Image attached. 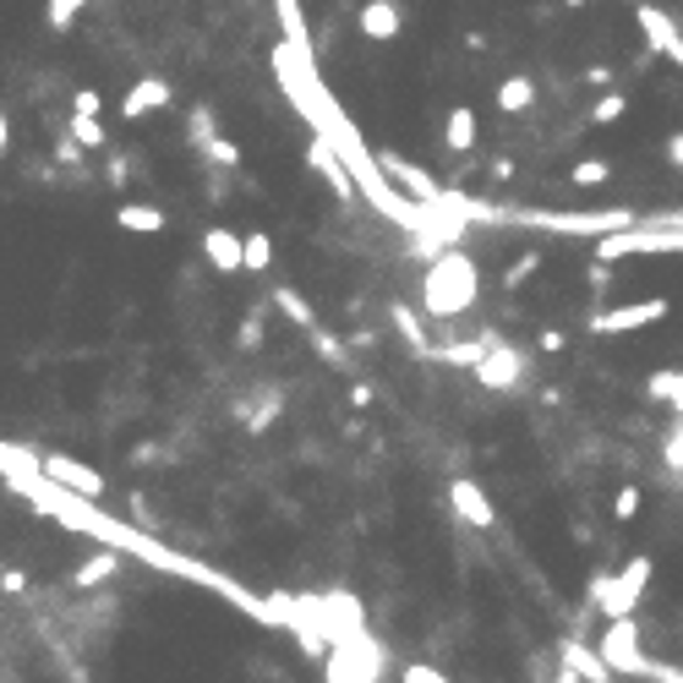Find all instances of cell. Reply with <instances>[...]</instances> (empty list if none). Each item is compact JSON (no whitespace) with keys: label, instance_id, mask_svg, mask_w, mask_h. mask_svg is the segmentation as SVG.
<instances>
[{"label":"cell","instance_id":"cell-25","mask_svg":"<svg viewBox=\"0 0 683 683\" xmlns=\"http://www.w3.org/2000/svg\"><path fill=\"white\" fill-rule=\"evenodd\" d=\"M83 7H88V0H45V23L61 34V28H72L83 17Z\"/></svg>","mask_w":683,"mask_h":683},{"label":"cell","instance_id":"cell-38","mask_svg":"<svg viewBox=\"0 0 683 683\" xmlns=\"http://www.w3.org/2000/svg\"><path fill=\"white\" fill-rule=\"evenodd\" d=\"M536 263H541V257H520V263L509 268V290H514V284H525V279L536 273Z\"/></svg>","mask_w":683,"mask_h":683},{"label":"cell","instance_id":"cell-23","mask_svg":"<svg viewBox=\"0 0 683 683\" xmlns=\"http://www.w3.org/2000/svg\"><path fill=\"white\" fill-rule=\"evenodd\" d=\"M66 137L77 143V154H83V148L94 154V148H105V121H94V115H72V121H66Z\"/></svg>","mask_w":683,"mask_h":683},{"label":"cell","instance_id":"cell-5","mask_svg":"<svg viewBox=\"0 0 683 683\" xmlns=\"http://www.w3.org/2000/svg\"><path fill=\"white\" fill-rule=\"evenodd\" d=\"M590 650L601 656V667H607L612 678H639V683H645V672H650V656L639 650V623H634V618L607 623Z\"/></svg>","mask_w":683,"mask_h":683},{"label":"cell","instance_id":"cell-17","mask_svg":"<svg viewBox=\"0 0 683 683\" xmlns=\"http://www.w3.org/2000/svg\"><path fill=\"white\" fill-rule=\"evenodd\" d=\"M115 224H121L126 235H159L170 219H164V208H154V203H121V208H115Z\"/></svg>","mask_w":683,"mask_h":683},{"label":"cell","instance_id":"cell-27","mask_svg":"<svg viewBox=\"0 0 683 683\" xmlns=\"http://www.w3.org/2000/svg\"><path fill=\"white\" fill-rule=\"evenodd\" d=\"M279 411H284V394L273 389V394H263V405H257V411H246V416H241V427H246V432H263Z\"/></svg>","mask_w":683,"mask_h":683},{"label":"cell","instance_id":"cell-30","mask_svg":"<svg viewBox=\"0 0 683 683\" xmlns=\"http://www.w3.org/2000/svg\"><path fill=\"white\" fill-rule=\"evenodd\" d=\"M235 345H241L246 356H252V351H263V312H252V317L235 328Z\"/></svg>","mask_w":683,"mask_h":683},{"label":"cell","instance_id":"cell-35","mask_svg":"<svg viewBox=\"0 0 683 683\" xmlns=\"http://www.w3.org/2000/svg\"><path fill=\"white\" fill-rule=\"evenodd\" d=\"M645 683H683V667H667V661H656V656H650V672H645Z\"/></svg>","mask_w":683,"mask_h":683},{"label":"cell","instance_id":"cell-37","mask_svg":"<svg viewBox=\"0 0 683 683\" xmlns=\"http://www.w3.org/2000/svg\"><path fill=\"white\" fill-rule=\"evenodd\" d=\"M72 110H77V115H94V121H99V94H94V88H77Z\"/></svg>","mask_w":683,"mask_h":683},{"label":"cell","instance_id":"cell-31","mask_svg":"<svg viewBox=\"0 0 683 683\" xmlns=\"http://www.w3.org/2000/svg\"><path fill=\"white\" fill-rule=\"evenodd\" d=\"M639 503H645V498H639V487H634V481H629V487H618V498H612V520H623V525H629V520L639 514Z\"/></svg>","mask_w":683,"mask_h":683},{"label":"cell","instance_id":"cell-9","mask_svg":"<svg viewBox=\"0 0 683 683\" xmlns=\"http://www.w3.org/2000/svg\"><path fill=\"white\" fill-rule=\"evenodd\" d=\"M634 23H639L645 45H650L656 56H667V61L683 72V34H678V23H672L661 7H650V0H639V7H634Z\"/></svg>","mask_w":683,"mask_h":683},{"label":"cell","instance_id":"cell-11","mask_svg":"<svg viewBox=\"0 0 683 683\" xmlns=\"http://www.w3.org/2000/svg\"><path fill=\"white\" fill-rule=\"evenodd\" d=\"M378 164H383V181H389V186H400V192H411L422 208L443 203V186H438V181H432L422 164H411V159H400V154H383Z\"/></svg>","mask_w":683,"mask_h":683},{"label":"cell","instance_id":"cell-1","mask_svg":"<svg viewBox=\"0 0 683 683\" xmlns=\"http://www.w3.org/2000/svg\"><path fill=\"white\" fill-rule=\"evenodd\" d=\"M476 295H481V268H476L471 252L449 246V252H438L427 263V279H422L427 317H465L476 306Z\"/></svg>","mask_w":683,"mask_h":683},{"label":"cell","instance_id":"cell-32","mask_svg":"<svg viewBox=\"0 0 683 683\" xmlns=\"http://www.w3.org/2000/svg\"><path fill=\"white\" fill-rule=\"evenodd\" d=\"M312 351H317L322 362H333V367H345V351H339V339L322 333V328H312Z\"/></svg>","mask_w":683,"mask_h":683},{"label":"cell","instance_id":"cell-6","mask_svg":"<svg viewBox=\"0 0 683 683\" xmlns=\"http://www.w3.org/2000/svg\"><path fill=\"white\" fill-rule=\"evenodd\" d=\"M39 481L56 487V492H72L77 503H99V498H105V476H99L94 465L72 460V454H45V460H39Z\"/></svg>","mask_w":683,"mask_h":683},{"label":"cell","instance_id":"cell-16","mask_svg":"<svg viewBox=\"0 0 683 683\" xmlns=\"http://www.w3.org/2000/svg\"><path fill=\"white\" fill-rule=\"evenodd\" d=\"M563 672H569V678H580V683H612V672L601 667V656H596L590 645H580V639H569V645H563Z\"/></svg>","mask_w":683,"mask_h":683},{"label":"cell","instance_id":"cell-45","mask_svg":"<svg viewBox=\"0 0 683 683\" xmlns=\"http://www.w3.org/2000/svg\"><path fill=\"white\" fill-rule=\"evenodd\" d=\"M563 7H590V0H563Z\"/></svg>","mask_w":683,"mask_h":683},{"label":"cell","instance_id":"cell-19","mask_svg":"<svg viewBox=\"0 0 683 683\" xmlns=\"http://www.w3.org/2000/svg\"><path fill=\"white\" fill-rule=\"evenodd\" d=\"M115 574H121V552H110V547H105V552H94L83 569H72V585H77V590H88V585L115 580Z\"/></svg>","mask_w":683,"mask_h":683},{"label":"cell","instance_id":"cell-28","mask_svg":"<svg viewBox=\"0 0 683 683\" xmlns=\"http://www.w3.org/2000/svg\"><path fill=\"white\" fill-rule=\"evenodd\" d=\"M623 110H629V94H618V88H612V94H601V99H596V110H590V126H607V121H618Z\"/></svg>","mask_w":683,"mask_h":683},{"label":"cell","instance_id":"cell-18","mask_svg":"<svg viewBox=\"0 0 683 683\" xmlns=\"http://www.w3.org/2000/svg\"><path fill=\"white\" fill-rule=\"evenodd\" d=\"M530 105H536V83H530V77L514 72V77L498 83V110H503V115H525Z\"/></svg>","mask_w":683,"mask_h":683},{"label":"cell","instance_id":"cell-12","mask_svg":"<svg viewBox=\"0 0 683 683\" xmlns=\"http://www.w3.org/2000/svg\"><path fill=\"white\" fill-rule=\"evenodd\" d=\"M356 28H362V39H373V45H394L400 28H405L400 0H367V7L356 12Z\"/></svg>","mask_w":683,"mask_h":683},{"label":"cell","instance_id":"cell-26","mask_svg":"<svg viewBox=\"0 0 683 683\" xmlns=\"http://www.w3.org/2000/svg\"><path fill=\"white\" fill-rule=\"evenodd\" d=\"M569 181H574V186H607V181H612V164H607V159H580V164L569 170Z\"/></svg>","mask_w":683,"mask_h":683},{"label":"cell","instance_id":"cell-24","mask_svg":"<svg viewBox=\"0 0 683 683\" xmlns=\"http://www.w3.org/2000/svg\"><path fill=\"white\" fill-rule=\"evenodd\" d=\"M389 317H394V328H400V333L411 339V351H422V356H432V339L422 333V317H416L411 306H400V301H394V312H389Z\"/></svg>","mask_w":683,"mask_h":683},{"label":"cell","instance_id":"cell-44","mask_svg":"<svg viewBox=\"0 0 683 683\" xmlns=\"http://www.w3.org/2000/svg\"><path fill=\"white\" fill-rule=\"evenodd\" d=\"M667 159L683 170V132H678V137H667Z\"/></svg>","mask_w":683,"mask_h":683},{"label":"cell","instance_id":"cell-40","mask_svg":"<svg viewBox=\"0 0 683 683\" xmlns=\"http://www.w3.org/2000/svg\"><path fill=\"white\" fill-rule=\"evenodd\" d=\"M667 460H672V471H683V427H672V438H667Z\"/></svg>","mask_w":683,"mask_h":683},{"label":"cell","instance_id":"cell-4","mask_svg":"<svg viewBox=\"0 0 683 683\" xmlns=\"http://www.w3.org/2000/svg\"><path fill=\"white\" fill-rule=\"evenodd\" d=\"M378 672H383L378 639L351 634V639H333V645H328V661H322V678H328V683H378Z\"/></svg>","mask_w":683,"mask_h":683},{"label":"cell","instance_id":"cell-42","mask_svg":"<svg viewBox=\"0 0 683 683\" xmlns=\"http://www.w3.org/2000/svg\"><path fill=\"white\" fill-rule=\"evenodd\" d=\"M373 400H378V394H373V383H351V405H356V411H367Z\"/></svg>","mask_w":683,"mask_h":683},{"label":"cell","instance_id":"cell-13","mask_svg":"<svg viewBox=\"0 0 683 683\" xmlns=\"http://www.w3.org/2000/svg\"><path fill=\"white\" fill-rule=\"evenodd\" d=\"M306 164H312V170H317V175H322V181L333 186V197H339V203H351V197H356V175L345 170V159H339V148H328L322 137H317V143L306 148Z\"/></svg>","mask_w":683,"mask_h":683},{"label":"cell","instance_id":"cell-14","mask_svg":"<svg viewBox=\"0 0 683 683\" xmlns=\"http://www.w3.org/2000/svg\"><path fill=\"white\" fill-rule=\"evenodd\" d=\"M170 99H175V88H170L164 77H137V83L126 88V99H121V115H126V121H143V115L164 110Z\"/></svg>","mask_w":683,"mask_h":683},{"label":"cell","instance_id":"cell-43","mask_svg":"<svg viewBox=\"0 0 683 683\" xmlns=\"http://www.w3.org/2000/svg\"><path fill=\"white\" fill-rule=\"evenodd\" d=\"M585 83H590V88H607V83H612V72H607V66H590V72H585Z\"/></svg>","mask_w":683,"mask_h":683},{"label":"cell","instance_id":"cell-7","mask_svg":"<svg viewBox=\"0 0 683 683\" xmlns=\"http://www.w3.org/2000/svg\"><path fill=\"white\" fill-rule=\"evenodd\" d=\"M476 383L492 389V394H514L525 383V351H514L509 339H492V345L481 351V362H476Z\"/></svg>","mask_w":683,"mask_h":683},{"label":"cell","instance_id":"cell-15","mask_svg":"<svg viewBox=\"0 0 683 683\" xmlns=\"http://www.w3.org/2000/svg\"><path fill=\"white\" fill-rule=\"evenodd\" d=\"M203 257H208L214 273H241V235L224 230V224L203 230Z\"/></svg>","mask_w":683,"mask_h":683},{"label":"cell","instance_id":"cell-29","mask_svg":"<svg viewBox=\"0 0 683 683\" xmlns=\"http://www.w3.org/2000/svg\"><path fill=\"white\" fill-rule=\"evenodd\" d=\"M186 126H192V143H197V148H208V143L219 137V126H214V110H203V105L186 115Z\"/></svg>","mask_w":683,"mask_h":683},{"label":"cell","instance_id":"cell-39","mask_svg":"<svg viewBox=\"0 0 683 683\" xmlns=\"http://www.w3.org/2000/svg\"><path fill=\"white\" fill-rule=\"evenodd\" d=\"M487 175H492V181L503 186V181H514L520 170H514V159H492V164H487Z\"/></svg>","mask_w":683,"mask_h":683},{"label":"cell","instance_id":"cell-3","mask_svg":"<svg viewBox=\"0 0 683 683\" xmlns=\"http://www.w3.org/2000/svg\"><path fill=\"white\" fill-rule=\"evenodd\" d=\"M514 224H541V230H558V235H590V241H607V235H623L639 224L634 208H596V214H509Z\"/></svg>","mask_w":683,"mask_h":683},{"label":"cell","instance_id":"cell-36","mask_svg":"<svg viewBox=\"0 0 683 683\" xmlns=\"http://www.w3.org/2000/svg\"><path fill=\"white\" fill-rule=\"evenodd\" d=\"M536 345H541L547 356H558V351H569V333H563V328H547V333L536 339Z\"/></svg>","mask_w":683,"mask_h":683},{"label":"cell","instance_id":"cell-33","mask_svg":"<svg viewBox=\"0 0 683 683\" xmlns=\"http://www.w3.org/2000/svg\"><path fill=\"white\" fill-rule=\"evenodd\" d=\"M203 154H208V159H214V164H224V170H235V164H241V148H235V143H230V137H214V143H208V148H203Z\"/></svg>","mask_w":683,"mask_h":683},{"label":"cell","instance_id":"cell-22","mask_svg":"<svg viewBox=\"0 0 683 683\" xmlns=\"http://www.w3.org/2000/svg\"><path fill=\"white\" fill-rule=\"evenodd\" d=\"M268 263H273V241H268V230L241 235V273H263Z\"/></svg>","mask_w":683,"mask_h":683},{"label":"cell","instance_id":"cell-2","mask_svg":"<svg viewBox=\"0 0 683 683\" xmlns=\"http://www.w3.org/2000/svg\"><path fill=\"white\" fill-rule=\"evenodd\" d=\"M650 574H656V563H650L645 552H639V558H629L623 569L596 574V585H590V607H601V612H607V623L634 618V607H639V596H645Z\"/></svg>","mask_w":683,"mask_h":683},{"label":"cell","instance_id":"cell-21","mask_svg":"<svg viewBox=\"0 0 683 683\" xmlns=\"http://www.w3.org/2000/svg\"><path fill=\"white\" fill-rule=\"evenodd\" d=\"M268 301H273V306H279V312H284V317H290L295 328H306V333L317 328V312L306 306V295H301V290H290V284H279V290H273Z\"/></svg>","mask_w":683,"mask_h":683},{"label":"cell","instance_id":"cell-10","mask_svg":"<svg viewBox=\"0 0 683 683\" xmlns=\"http://www.w3.org/2000/svg\"><path fill=\"white\" fill-rule=\"evenodd\" d=\"M449 509H454L471 530H492V525H498V509H492V498L481 492L476 476H454V481H449Z\"/></svg>","mask_w":683,"mask_h":683},{"label":"cell","instance_id":"cell-41","mask_svg":"<svg viewBox=\"0 0 683 683\" xmlns=\"http://www.w3.org/2000/svg\"><path fill=\"white\" fill-rule=\"evenodd\" d=\"M0 585H7L12 596H23V590H28V574H23V569H7V574H0Z\"/></svg>","mask_w":683,"mask_h":683},{"label":"cell","instance_id":"cell-8","mask_svg":"<svg viewBox=\"0 0 683 683\" xmlns=\"http://www.w3.org/2000/svg\"><path fill=\"white\" fill-rule=\"evenodd\" d=\"M667 306L672 301H661V295H650V301H618V306H601L596 317H590V333H634V328H650V322H661L667 317Z\"/></svg>","mask_w":683,"mask_h":683},{"label":"cell","instance_id":"cell-34","mask_svg":"<svg viewBox=\"0 0 683 683\" xmlns=\"http://www.w3.org/2000/svg\"><path fill=\"white\" fill-rule=\"evenodd\" d=\"M400 683H449L438 667H427V661H405L400 667Z\"/></svg>","mask_w":683,"mask_h":683},{"label":"cell","instance_id":"cell-20","mask_svg":"<svg viewBox=\"0 0 683 683\" xmlns=\"http://www.w3.org/2000/svg\"><path fill=\"white\" fill-rule=\"evenodd\" d=\"M443 143L454 148V154H471L476 148V110H449V126H443Z\"/></svg>","mask_w":683,"mask_h":683}]
</instances>
